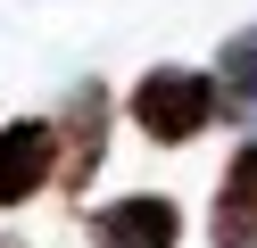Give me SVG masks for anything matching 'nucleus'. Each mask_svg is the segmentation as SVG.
<instances>
[{"instance_id": "1", "label": "nucleus", "mask_w": 257, "mask_h": 248, "mask_svg": "<svg viewBox=\"0 0 257 248\" xmlns=\"http://www.w3.org/2000/svg\"><path fill=\"white\" fill-rule=\"evenodd\" d=\"M124 116H133L141 141L183 149V141H199V132L224 116V91H216V75H199V66H150V75L133 83V99H124Z\"/></svg>"}, {"instance_id": "2", "label": "nucleus", "mask_w": 257, "mask_h": 248, "mask_svg": "<svg viewBox=\"0 0 257 248\" xmlns=\"http://www.w3.org/2000/svg\"><path fill=\"white\" fill-rule=\"evenodd\" d=\"M108 116H116L108 83H75L67 108L50 116V124H58V190H67V198H83L91 174H100V157H108Z\"/></svg>"}, {"instance_id": "3", "label": "nucleus", "mask_w": 257, "mask_h": 248, "mask_svg": "<svg viewBox=\"0 0 257 248\" xmlns=\"http://www.w3.org/2000/svg\"><path fill=\"white\" fill-rule=\"evenodd\" d=\"M42 190H58V124L9 116L0 124V207H34Z\"/></svg>"}, {"instance_id": "4", "label": "nucleus", "mask_w": 257, "mask_h": 248, "mask_svg": "<svg viewBox=\"0 0 257 248\" xmlns=\"http://www.w3.org/2000/svg\"><path fill=\"white\" fill-rule=\"evenodd\" d=\"M83 231H91V248H183V207L166 190H124L108 207H91Z\"/></svg>"}, {"instance_id": "5", "label": "nucleus", "mask_w": 257, "mask_h": 248, "mask_svg": "<svg viewBox=\"0 0 257 248\" xmlns=\"http://www.w3.org/2000/svg\"><path fill=\"white\" fill-rule=\"evenodd\" d=\"M207 248H257V132L232 149V165H224V182H216Z\"/></svg>"}, {"instance_id": "6", "label": "nucleus", "mask_w": 257, "mask_h": 248, "mask_svg": "<svg viewBox=\"0 0 257 248\" xmlns=\"http://www.w3.org/2000/svg\"><path fill=\"white\" fill-rule=\"evenodd\" d=\"M216 91H224V116L232 124H257V25H240V33H224V50H216Z\"/></svg>"}, {"instance_id": "7", "label": "nucleus", "mask_w": 257, "mask_h": 248, "mask_svg": "<svg viewBox=\"0 0 257 248\" xmlns=\"http://www.w3.org/2000/svg\"><path fill=\"white\" fill-rule=\"evenodd\" d=\"M0 248H25V240H17V231H0Z\"/></svg>"}]
</instances>
